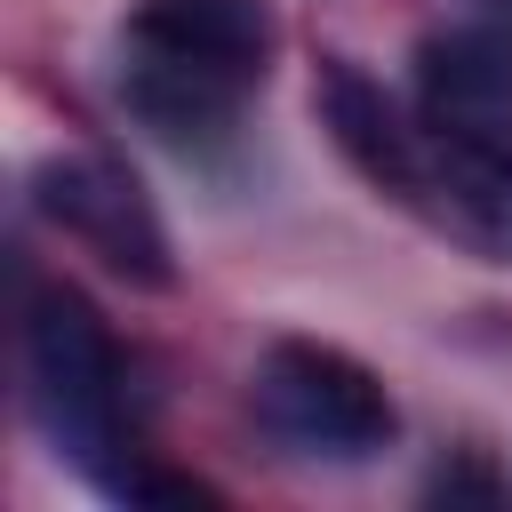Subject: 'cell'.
Listing matches in <instances>:
<instances>
[{
	"mask_svg": "<svg viewBox=\"0 0 512 512\" xmlns=\"http://www.w3.org/2000/svg\"><path fill=\"white\" fill-rule=\"evenodd\" d=\"M424 216L448 224L456 240L488 248L496 264H512V136H440L432 128Z\"/></svg>",
	"mask_w": 512,
	"mask_h": 512,
	"instance_id": "52a82bcc",
	"label": "cell"
},
{
	"mask_svg": "<svg viewBox=\"0 0 512 512\" xmlns=\"http://www.w3.org/2000/svg\"><path fill=\"white\" fill-rule=\"evenodd\" d=\"M32 208L48 224H64L88 256H104L120 280H136V288H168L176 280L168 232H160L144 184L120 160H104V152H56V160H40L32 168Z\"/></svg>",
	"mask_w": 512,
	"mask_h": 512,
	"instance_id": "277c9868",
	"label": "cell"
},
{
	"mask_svg": "<svg viewBox=\"0 0 512 512\" xmlns=\"http://www.w3.org/2000/svg\"><path fill=\"white\" fill-rule=\"evenodd\" d=\"M272 48L280 24L264 0H136L120 16V96L168 144L216 136L264 88Z\"/></svg>",
	"mask_w": 512,
	"mask_h": 512,
	"instance_id": "6da1fadb",
	"label": "cell"
},
{
	"mask_svg": "<svg viewBox=\"0 0 512 512\" xmlns=\"http://www.w3.org/2000/svg\"><path fill=\"white\" fill-rule=\"evenodd\" d=\"M320 120H328L336 152H344L376 192L424 208V176H432V128H424V112L408 120L368 72L328 64V72H320Z\"/></svg>",
	"mask_w": 512,
	"mask_h": 512,
	"instance_id": "5b68a950",
	"label": "cell"
},
{
	"mask_svg": "<svg viewBox=\"0 0 512 512\" xmlns=\"http://www.w3.org/2000/svg\"><path fill=\"white\" fill-rule=\"evenodd\" d=\"M256 424L296 448V456H328V464H360L376 448H392L400 432V408L392 392L336 344H312V336H280L264 360H256Z\"/></svg>",
	"mask_w": 512,
	"mask_h": 512,
	"instance_id": "3957f363",
	"label": "cell"
},
{
	"mask_svg": "<svg viewBox=\"0 0 512 512\" xmlns=\"http://www.w3.org/2000/svg\"><path fill=\"white\" fill-rule=\"evenodd\" d=\"M24 376H32V416L56 440V456H72L96 488L128 496L136 480V440H128V368L112 328L96 320V304L64 280L32 288L24 304Z\"/></svg>",
	"mask_w": 512,
	"mask_h": 512,
	"instance_id": "7a4b0ae2",
	"label": "cell"
},
{
	"mask_svg": "<svg viewBox=\"0 0 512 512\" xmlns=\"http://www.w3.org/2000/svg\"><path fill=\"white\" fill-rule=\"evenodd\" d=\"M416 112L440 136H512V32H432L416 48Z\"/></svg>",
	"mask_w": 512,
	"mask_h": 512,
	"instance_id": "8992f818",
	"label": "cell"
}]
</instances>
